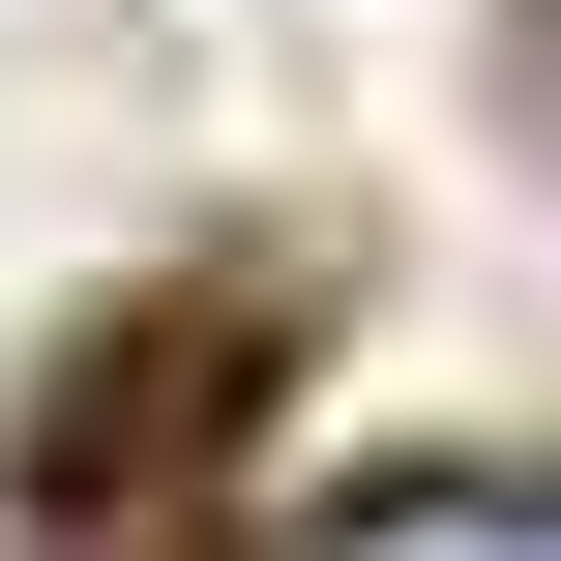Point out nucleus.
Listing matches in <instances>:
<instances>
[{
	"mask_svg": "<svg viewBox=\"0 0 561 561\" xmlns=\"http://www.w3.org/2000/svg\"><path fill=\"white\" fill-rule=\"evenodd\" d=\"M533 148H561V0H533Z\"/></svg>",
	"mask_w": 561,
	"mask_h": 561,
	"instance_id": "obj_2",
	"label": "nucleus"
},
{
	"mask_svg": "<svg viewBox=\"0 0 561 561\" xmlns=\"http://www.w3.org/2000/svg\"><path fill=\"white\" fill-rule=\"evenodd\" d=\"M296 561H561V473H414V503H325Z\"/></svg>",
	"mask_w": 561,
	"mask_h": 561,
	"instance_id": "obj_1",
	"label": "nucleus"
}]
</instances>
